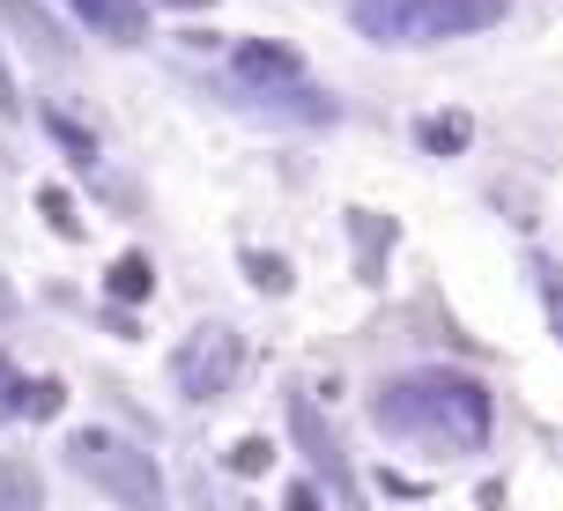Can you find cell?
Returning a JSON list of instances; mask_svg holds the SVG:
<instances>
[{
  "instance_id": "cell-13",
  "label": "cell",
  "mask_w": 563,
  "mask_h": 511,
  "mask_svg": "<svg viewBox=\"0 0 563 511\" xmlns=\"http://www.w3.org/2000/svg\"><path fill=\"white\" fill-rule=\"evenodd\" d=\"M230 467H238V475H260V467H267V445H260V437L230 445Z\"/></svg>"
},
{
  "instance_id": "cell-1",
  "label": "cell",
  "mask_w": 563,
  "mask_h": 511,
  "mask_svg": "<svg viewBox=\"0 0 563 511\" xmlns=\"http://www.w3.org/2000/svg\"><path fill=\"white\" fill-rule=\"evenodd\" d=\"M371 423L386 430L394 445H422V453L467 459L489 445V386L467 378V370H408V378H386L371 393Z\"/></svg>"
},
{
  "instance_id": "cell-10",
  "label": "cell",
  "mask_w": 563,
  "mask_h": 511,
  "mask_svg": "<svg viewBox=\"0 0 563 511\" xmlns=\"http://www.w3.org/2000/svg\"><path fill=\"white\" fill-rule=\"evenodd\" d=\"M416 142H422V148H438V156H452V148L467 142V119H422Z\"/></svg>"
},
{
  "instance_id": "cell-7",
  "label": "cell",
  "mask_w": 563,
  "mask_h": 511,
  "mask_svg": "<svg viewBox=\"0 0 563 511\" xmlns=\"http://www.w3.org/2000/svg\"><path fill=\"white\" fill-rule=\"evenodd\" d=\"M0 23L15 30V37H23L37 59H75V45L59 37V23L45 15V8H30V0H0Z\"/></svg>"
},
{
  "instance_id": "cell-17",
  "label": "cell",
  "mask_w": 563,
  "mask_h": 511,
  "mask_svg": "<svg viewBox=\"0 0 563 511\" xmlns=\"http://www.w3.org/2000/svg\"><path fill=\"white\" fill-rule=\"evenodd\" d=\"M170 8H208V0H170Z\"/></svg>"
},
{
  "instance_id": "cell-12",
  "label": "cell",
  "mask_w": 563,
  "mask_h": 511,
  "mask_svg": "<svg viewBox=\"0 0 563 511\" xmlns=\"http://www.w3.org/2000/svg\"><path fill=\"white\" fill-rule=\"evenodd\" d=\"M23 378H15V370H8V356H0V415H23Z\"/></svg>"
},
{
  "instance_id": "cell-8",
  "label": "cell",
  "mask_w": 563,
  "mask_h": 511,
  "mask_svg": "<svg viewBox=\"0 0 563 511\" xmlns=\"http://www.w3.org/2000/svg\"><path fill=\"white\" fill-rule=\"evenodd\" d=\"M238 75H245V82L289 89L297 82V53H282V45H238Z\"/></svg>"
},
{
  "instance_id": "cell-9",
  "label": "cell",
  "mask_w": 563,
  "mask_h": 511,
  "mask_svg": "<svg viewBox=\"0 0 563 511\" xmlns=\"http://www.w3.org/2000/svg\"><path fill=\"white\" fill-rule=\"evenodd\" d=\"M527 275H534L541 304H549V326L563 334V267H556V259H527Z\"/></svg>"
},
{
  "instance_id": "cell-14",
  "label": "cell",
  "mask_w": 563,
  "mask_h": 511,
  "mask_svg": "<svg viewBox=\"0 0 563 511\" xmlns=\"http://www.w3.org/2000/svg\"><path fill=\"white\" fill-rule=\"evenodd\" d=\"M0 497H15V504H37V482H30V475H15V467H8V475H0Z\"/></svg>"
},
{
  "instance_id": "cell-15",
  "label": "cell",
  "mask_w": 563,
  "mask_h": 511,
  "mask_svg": "<svg viewBox=\"0 0 563 511\" xmlns=\"http://www.w3.org/2000/svg\"><path fill=\"white\" fill-rule=\"evenodd\" d=\"M253 282H260V289H289V275H282V259L260 253V259H253Z\"/></svg>"
},
{
  "instance_id": "cell-4",
  "label": "cell",
  "mask_w": 563,
  "mask_h": 511,
  "mask_svg": "<svg viewBox=\"0 0 563 511\" xmlns=\"http://www.w3.org/2000/svg\"><path fill=\"white\" fill-rule=\"evenodd\" d=\"M238 370H245V341L230 334V326H194L186 348L170 356V378H178L186 400H223L238 386Z\"/></svg>"
},
{
  "instance_id": "cell-3",
  "label": "cell",
  "mask_w": 563,
  "mask_h": 511,
  "mask_svg": "<svg viewBox=\"0 0 563 511\" xmlns=\"http://www.w3.org/2000/svg\"><path fill=\"white\" fill-rule=\"evenodd\" d=\"M67 459H75L82 482H97L104 497H119V504H164V475H156V459L134 453V445L112 437V430H82V437L67 445Z\"/></svg>"
},
{
  "instance_id": "cell-2",
  "label": "cell",
  "mask_w": 563,
  "mask_h": 511,
  "mask_svg": "<svg viewBox=\"0 0 563 511\" xmlns=\"http://www.w3.org/2000/svg\"><path fill=\"white\" fill-rule=\"evenodd\" d=\"M505 8L511 0H349L371 45H445V37L505 23Z\"/></svg>"
},
{
  "instance_id": "cell-6",
  "label": "cell",
  "mask_w": 563,
  "mask_h": 511,
  "mask_svg": "<svg viewBox=\"0 0 563 511\" xmlns=\"http://www.w3.org/2000/svg\"><path fill=\"white\" fill-rule=\"evenodd\" d=\"M67 8H75L97 37H112V45H141V37H148V0H67Z\"/></svg>"
},
{
  "instance_id": "cell-16",
  "label": "cell",
  "mask_w": 563,
  "mask_h": 511,
  "mask_svg": "<svg viewBox=\"0 0 563 511\" xmlns=\"http://www.w3.org/2000/svg\"><path fill=\"white\" fill-rule=\"evenodd\" d=\"M0 119H15V82H8V67H0Z\"/></svg>"
},
{
  "instance_id": "cell-11",
  "label": "cell",
  "mask_w": 563,
  "mask_h": 511,
  "mask_svg": "<svg viewBox=\"0 0 563 511\" xmlns=\"http://www.w3.org/2000/svg\"><path fill=\"white\" fill-rule=\"evenodd\" d=\"M148 282H156V275H148V259H141V253H126L112 267V297H148Z\"/></svg>"
},
{
  "instance_id": "cell-5",
  "label": "cell",
  "mask_w": 563,
  "mask_h": 511,
  "mask_svg": "<svg viewBox=\"0 0 563 511\" xmlns=\"http://www.w3.org/2000/svg\"><path fill=\"white\" fill-rule=\"evenodd\" d=\"M289 430H297V445H305V459L327 475V489L334 497H356V475H349V459H341V445H334V430H327V415L311 408L305 393L289 400Z\"/></svg>"
}]
</instances>
